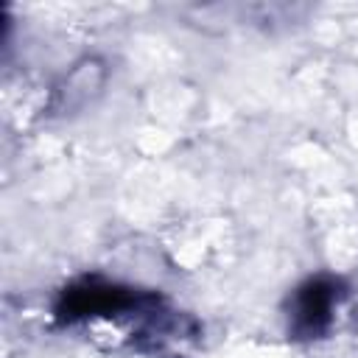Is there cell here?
I'll return each mask as SVG.
<instances>
[{
  "mask_svg": "<svg viewBox=\"0 0 358 358\" xmlns=\"http://www.w3.org/2000/svg\"><path fill=\"white\" fill-rule=\"evenodd\" d=\"M338 302L336 282L333 280H310L305 282L296 296H294V310H291V330L296 336H319L330 324L333 305Z\"/></svg>",
  "mask_w": 358,
  "mask_h": 358,
  "instance_id": "obj_1",
  "label": "cell"
}]
</instances>
